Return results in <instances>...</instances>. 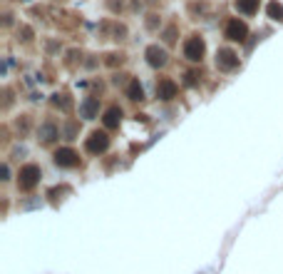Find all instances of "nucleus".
I'll use <instances>...</instances> for the list:
<instances>
[{
	"label": "nucleus",
	"instance_id": "nucleus-1",
	"mask_svg": "<svg viewBox=\"0 0 283 274\" xmlns=\"http://www.w3.org/2000/svg\"><path fill=\"white\" fill-rule=\"evenodd\" d=\"M40 177H42V170H40L38 165H25V167H20V172H18V187L22 192H30V190L38 187Z\"/></svg>",
	"mask_w": 283,
	"mask_h": 274
},
{
	"label": "nucleus",
	"instance_id": "nucleus-2",
	"mask_svg": "<svg viewBox=\"0 0 283 274\" xmlns=\"http://www.w3.org/2000/svg\"><path fill=\"white\" fill-rule=\"evenodd\" d=\"M204 53H207V42H204L201 35L187 38V42H184V58H187L189 62H201V60H204Z\"/></svg>",
	"mask_w": 283,
	"mask_h": 274
},
{
	"label": "nucleus",
	"instance_id": "nucleus-3",
	"mask_svg": "<svg viewBox=\"0 0 283 274\" xmlns=\"http://www.w3.org/2000/svg\"><path fill=\"white\" fill-rule=\"evenodd\" d=\"M85 150H87L90 155H102V152H107V150H110V135L94 130L92 135L85 140Z\"/></svg>",
	"mask_w": 283,
	"mask_h": 274
},
{
	"label": "nucleus",
	"instance_id": "nucleus-4",
	"mask_svg": "<svg viewBox=\"0 0 283 274\" xmlns=\"http://www.w3.org/2000/svg\"><path fill=\"white\" fill-rule=\"evenodd\" d=\"M224 35H226L231 42H244V40L248 38V25H246L244 20L231 18L226 22V28H224Z\"/></svg>",
	"mask_w": 283,
	"mask_h": 274
},
{
	"label": "nucleus",
	"instance_id": "nucleus-5",
	"mask_svg": "<svg viewBox=\"0 0 283 274\" xmlns=\"http://www.w3.org/2000/svg\"><path fill=\"white\" fill-rule=\"evenodd\" d=\"M239 65H241V60H239V55H236L231 48H219V53H216V67H219V70L231 73V70H236Z\"/></svg>",
	"mask_w": 283,
	"mask_h": 274
},
{
	"label": "nucleus",
	"instance_id": "nucleus-6",
	"mask_svg": "<svg viewBox=\"0 0 283 274\" xmlns=\"http://www.w3.org/2000/svg\"><path fill=\"white\" fill-rule=\"evenodd\" d=\"M53 162L57 167H65V170H72L80 165V155H77L72 147H60L55 155H53Z\"/></svg>",
	"mask_w": 283,
	"mask_h": 274
},
{
	"label": "nucleus",
	"instance_id": "nucleus-7",
	"mask_svg": "<svg viewBox=\"0 0 283 274\" xmlns=\"http://www.w3.org/2000/svg\"><path fill=\"white\" fill-rule=\"evenodd\" d=\"M144 58H147V62H149L151 67H164V65L169 62L167 50H164V48H159V45H149V48L144 50Z\"/></svg>",
	"mask_w": 283,
	"mask_h": 274
},
{
	"label": "nucleus",
	"instance_id": "nucleus-8",
	"mask_svg": "<svg viewBox=\"0 0 283 274\" xmlns=\"http://www.w3.org/2000/svg\"><path fill=\"white\" fill-rule=\"evenodd\" d=\"M176 93H179V87H176V82L171 78H162L157 82V98L164 100V102H169V100L176 98Z\"/></svg>",
	"mask_w": 283,
	"mask_h": 274
},
{
	"label": "nucleus",
	"instance_id": "nucleus-9",
	"mask_svg": "<svg viewBox=\"0 0 283 274\" xmlns=\"http://www.w3.org/2000/svg\"><path fill=\"white\" fill-rule=\"evenodd\" d=\"M57 137H60V127H57L55 122H42L40 125V130H38V140L40 142H55Z\"/></svg>",
	"mask_w": 283,
	"mask_h": 274
},
{
	"label": "nucleus",
	"instance_id": "nucleus-10",
	"mask_svg": "<svg viewBox=\"0 0 283 274\" xmlns=\"http://www.w3.org/2000/svg\"><path fill=\"white\" fill-rule=\"evenodd\" d=\"M102 122H105V127H107V130H114V127H119V122H122V107H117V105L107 107V112H105Z\"/></svg>",
	"mask_w": 283,
	"mask_h": 274
},
{
	"label": "nucleus",
	"instance_id": "nucleus-11",
	"mask_svg": "<svg viewBox=\"0 0 283 274\" xmlns=\"http://www.w3.org/2000/svg\"><path fill=\"white\" fill-rule=\"evenodd\" d=\"M97 112H99V98H87L80 105V115L85 120H92Z\"/></svg>",
	"mask_w": 283,
	"mask_h": 274
},
{
	"label": "nucleus",
	"instance_id": "nucleus-12",
	"mask_svg": "<svg viewBox=\"0 0 283 274\" xmlns=\"http://www.w3.org/2000/svg\"><path fill=\"white\" fill-rule=\"evenodd\" d=\"M127 98L132 102H142L144 100V87L139 85V80H130L127 82Z\"/></svg>",
	"mask_w": 283,
	"mask_h": 274
},
{
	"label": "nucleus",
	"instance_id": "nucleus-13",
	"mask_svg": "<svg viewBox=\"0 0 283 274\" xmlns=\"http://www.w3.org/2000/svg\"><path fill=\"white\" fill-rule=\"evenodd\" d=\"M259 3L261 0H236V10L244 15H256L259 13Z\"/></svg>",
	"mask_w": 283,
	"mask_h": 274
},
{
	"label": "nucleus",
	"instance_id": "nucleus-14",
	"mask_svg": "<svg viewBox=\"0 0 283 274\" xmlns=\"http://www.w3.org/2000/svg\"><path fill=\"white\" fill-rule=\"evenodd\" d=\"M266 13H268V18L271 20H278V22H283V5L281 3H268V8H266Z\"/></svg>",
	"mask_w": 283,
	"mask_h": 274
},
{
	"label": "nucleus",
	"instance_id": "nucleus-15",
	"mask_svg": "<svg viewBox=\"0 0 283 274\" xmlns=\"http://www.w3.org/2000/svg\"><path fill=\"white\" fill-rule=\"evenodd\" d=\"M53 105H55V107H62V110L67 112L72 102H70V98H67L65 93H55V95H53Z\"/></svg>",
	"mask_w": 283,
	"mask_h": 274
},
{
	"label": "nucleus",
	"instance_id": "nucleus-16",
	"mask_svg": "<svg viewBox=\"0 0 283 274\" xmlns=\"http://www.w3.org/2000/svg\"><path fill=\"white\" fill-rule=\"evenodd\" d=\"M105 62H107V65H122V62H124V53H112V55H107V60H105Z\"/></svg>",
	"mask_w": 283,
	"mask_h": 274
},
{
	"label": "nucleus",
	"instance_id": "nucleus-17",
	"mask_svg": "<svg viewBox=\"0 0 283 274\" xmlns=\"http://www.w3.org/2000/svg\"><path fill=\"white\" fill-rule=\"evenodd\" d=\"M159 25H162L159 15H157V13H149V15H147V28H149V30H157Z\"/></svg>",
	"mask_w": 283,
	"mask_h": 274
},
{
	"label": "nucleus",
	"instance_id": "nucleus-18",
	"mask_svg": "<svg viewBox=\"0 0 283 274\" xmlns=\"http://www.w3.org/2000/svg\"><path fill=\"white\" fill-rule=\"evenodd\" d=\"M164 40H167V42H174V40H176V25H169V28L164 30Z\"/></svg>",
	"mask_w": 283,
	"mask_h": 274
},
{
	"label": "nucleus",
	"instance_id": "nucleus-19",
	"mask_svg": "<svg viewBox=\"0 0 283 274\" xmlns=\"http://www.w3.org/2000/svg\"><path fill=\"white\" fill-rule=\"evenodd\" d=\"M122 8H124V0H110V10L112 13H119Z\"/></svg>",
	"mask_w": 283,
	"mask_h": 274
},
{
	"label": "nucleus",
	"instance_id": "nucleus-20",
	"mask_svg": "<svg viewBox=\"0 0 283 274\" xmlns=\"http://www.w3.org/2000/svg\"><path fill=\"white\" fill-rule=\"evenodd\" d=\"M127 78H130V75H124V73H117V75L112 78V82H114V85H124V82H127Z\"/></svg>",
	"mask_w": 283,
	"mask_h": 274
},
{
	"label": "nucleus",
	"instance_id": "nucleus-21",
	"mask_svg": "<svg viewBox=\"0 0 283 274\" xmlns=\"http://www.w3.org/2000/svg\"><path fill=\"white\" fill-rule=\"evenodd\" d=\"M114 35H117V40H122L127 35V28H124V25H117V28H114Z\"/></svg>",
	"mask_w": 283,
	"mask_h": 274
},
{
	"label": "nucleus",
	"instance_id": "nucleus-22",
	"mask_svg": "<svg viewBox=\"0 0 283 274\" xmlns=\"http://www.w3.org/2000/svg\"><path fill=\"white\" fill-rule=\"evenodd\" d=\"M75 132H77V125H67V127H65V135H67V140H72V137H75Z\"/></svg>",
	"mask_w": 283,
	"mask_h": 274
},
{
	"label": "nucleus",
	"instance_id": "nucleus-23",
	"mask_svg": "<svg viewBox=\"0 0 283 274\" xmlns=\"http://www.w3.org/2000/svg\"><path fill=\"white\" fill-rule=\"evenodd\" d=\"M196 82V73H187V85H194Z\"/></svg>",
	"mask_w": 283,
	"mask_h": 274
},
{
	"label": "nucleus",
	"instance_id": "nucleus-24",
	"mask_svg": "<svg viewBox=\"0 0 283 274\" xmlns=\"http://www.w3.org/2000/svg\"><path fill=\"white\" fill-rule=\"evenodd\" d=\"M3 179H10V167L8 165H3Z\"/></svg>",
	"mask_w": 283,
	"mask_h": 274
}]
</instances>
